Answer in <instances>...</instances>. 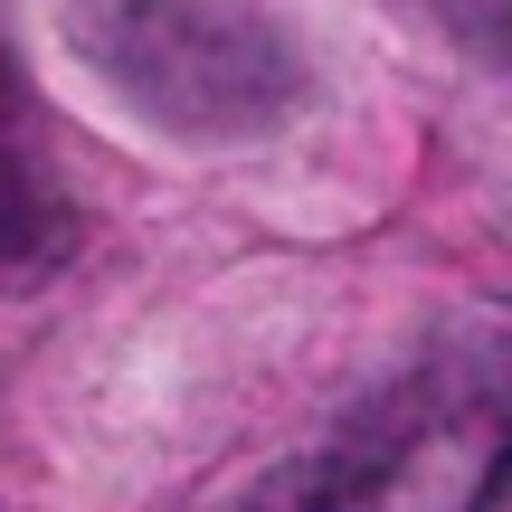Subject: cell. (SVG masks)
I'll use <instances>...</instances> for the list:
<instances>
[{
  "instance_id": "obj_1",
  "label": "cell",
  "mask_w": 512,
  "mask_h": 512,
  "mask_svg": "<svg viewBox=\"0 0 512 512\" xmlns=\"http://www.w3.org/2000/svg\"><path fill=\"white\" fill-rule=\"evenodd\" d=\"M76 48L124 105L200 143L266 133L304 95L285 29L247 0H76Z\"/></svg>"
}]
</instances>
